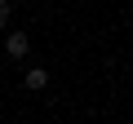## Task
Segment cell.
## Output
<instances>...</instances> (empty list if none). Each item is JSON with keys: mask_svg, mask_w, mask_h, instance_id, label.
Here are the masks:
<instances>
[{"mask_svg": "<svg viewBox=\"0 0 133 124\" xmlns=\"http://www.w3.org/2000/svg\"><path fill=\"white\" fill-rule=\"evenodd\" d=\"M9 22V0H0V27Z\"/></svg>", "mask_w": 133, "mask_h": 124, "instance_id": "obj_3", "label": "cell"}, {"mask_svg": "<svg viewBox=\"0 0 133 124\" xmlns=\"http://www.w3.org/2000/svg\"><path fill=\"white\" fill-rule=\"evenodd\" d=\"M44 84H49V71L44 67H31L27 71V89H44Z\"/></svg>", "mask_w": 133, "mask_h": 124, "instance_id": "obj_2", "label": "cell"}, {"mask_svg": "<svg viewBox=\"0 0 133 124\" xmlns=\"http://www.w3.org/2000/svg\"><path fill=\"white\" fill-rule=\"evenodd\" d=\"M5 49H9V58H27V49H31V40H27V31H9V40H5Z\"/></svg>", "mask_w": 133, "mask_h": 124, "instance_id": "obj_1", "label": "cell"}]
</instances>
